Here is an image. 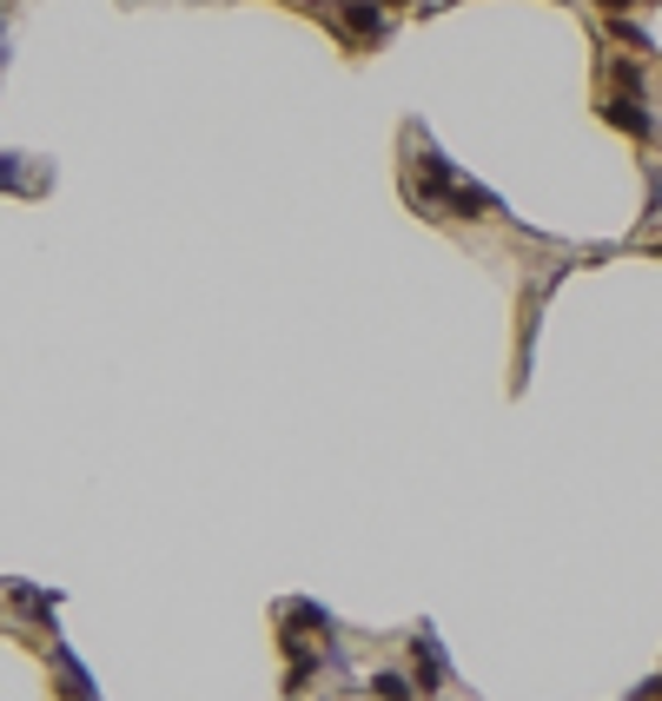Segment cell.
Masks as SVG:
<instances>
[{"mask_svg":"<svg viewBox=\"0 0 662 701\" xmlns=\"http://www.w3.org/2000/svg\"><path fill=\"white\" fill-rule=\"evenodd\" d=\"M610 120H616L623 133H636V139H649V133H655V120H649L642 94H610Z\"/></svg>","mask_w":662,"mask_h":701,"instance_id":"cell-1","label":"cell"},{"mask_svg":"<svg viewBox=\"0 0 662 701\" xmlns=\"http://www.w3.org/2000/svg\"><path fill=\"white\" fill-rule=\"evenodd\" d=\"M345 21H352V34H358V40H378V34H384L378 0H345Z\"/></svg>","mask_w":662,"mask_h":701,"instance_id":"cell-2","label":"cell"},{"mask_svg":"<svg viewBox=\"0 0 662 701\" xmlns=\"http://www.w3.org/2000/svg\"><path fill=\"white\" fill-rule=\"evenodd\" d=\"M371 688H378V694H384V701H410V688H404V681H397V675H378V681H371Z\"/></svg>","mask_w":662,"mask_h":701,"instance_id":"cell-3","label":"cell"},{"mask_svg":"<svg viewBox=\"0 0 662 701\" xmlns=\"http://www.w3.org/2000/svg\"><path fill=\"white\" fill-rule=\"evenodd\" d=\"M610 8H616V14H623V8H636V0H610Z\"/></svg>","mask_w":662,"mask_h":701,"instance_id":"cell-4","label":"cell"}]
</instances>
